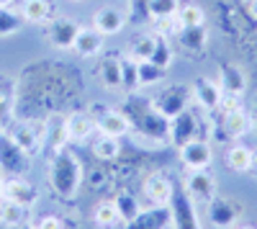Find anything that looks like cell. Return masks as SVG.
<instances>
[{
  "label": "cell",
  "instance_id": "1",
  "mask_svg": "<svg viewBox=\"0 0 257 229\" xmlns=\"http://www.w3.org/2000/svg\"><path fill=\"white\" fill-rule=\"evenodd\" d=\"M123 113H126L128 124H132V129H137L134 139H139V142L160 144V139H165L170 132V121L160 111H155V106H147L144 100H132Z\"/></svg>",
  "mask_w": 257,
  "mask_h": 229
},
{
  "label": "cell",
  "instance_id": "2",
  "mask_svg": "<svg viewBox=\"0 0 257 229\" xmlns=\"http://www.w3.org/2000/svg\"><path fill=\"white\" fill-rule=\"evenodd\" d=\"M80 178H82V170H80V160L70 152V150H57L52 155V162H49V183L52 188L62 196V198H72L80 188Z\"/></svg>",
  "mask_w": 257,
  "mask_h": 229
},
{
  "label": "cell",
  "instance_id": "3",
  "mask_svg": "<svg viewBox=\"0 0 257 229\" xmlns=\"http://www.w3.org/2000/svg\"><path fill=\"white\" fill-rule=\"evenodd\" d=\"M47 134H49V127L44 121H29V124H21V127H16L11 132V139L18 144L21 150H24L29 157L41 152V147H44V142H47Z\"/></svg>",
  "mask_w": 257,
  "mask_h": 229
},
{
  "label": "cell",
  "instance_id": "4",
  "mask_svg": "<svg viewBox=\"0 0 257 229\" xmlns=\"http://www.w3.org/2000/svg\"><path fill=\"white\" fill-rule=\"evenodd\" d=\"M173 226V209L167 203H152L149 209H142L132 221H126V229H167Z\"/></svg>",
  "mask_w": 257,
  "mask_h": 229
},
{
  "label": "cell",
  "instance_id": "5",
  "mask_svg": "<svg viewBox=\"0 0 257 229\" xmlns=\"http://www.w3.org/2000/svg\"><path fill=\"white\" fill-rule=\"evenodd\" d=\"M188 103H190V98H188V90L185 88L170 85V88H165V90L157 93V98L152 100V106H155V111H160L170 121V119H175L178 113H183L188 108Z\"/></svg>",
  "mask_w": 257,
  "mask_h": 229
},
{
  "label": "cell",
  "instance_id": "6",
  "mask_svg": "<svg viewBox=\"0 0 257 229\" xmlns=\"http://www.w3.org/2000/svg\"><path fill=\"white\" fill-rule=\"evenodd\" d=\"M170 142L180 150L183 144H188L190 139L198 137V119L190 108H185L183 113H178L175 119H170V132H167Z\"/></svg>",
  "mask_w": 257,
  "mask_h": 229
},
{
  "label": "cell",
  "instance_id": "7",
  "mask_svg": "<svg viewBox=\"0 0 257 229\" xmlns=\"http://www.w3.org/2000/svg\"><path fill=\"white\" fill-rule=\"evenodd\" d=\"M242 216V206L234 203L229 198H216L213 196L208 201V221L219 229H231L237 224V219Z\"/></svg>",
  "mask_w": 257,
  "mask_h": 229
},
{
  "label": "cell",
  "instance_id": "8",
  "mask_svg": "<svg viewBox=\"0 0 257 229\" xmlns=\"http://www.w3.org/2000/svg\"><path fill=\"white\" fill-rule=\"evenodd\" d=\"M213 160V150L211 144L203 142V139H190L188 144L180 147V162L185 165L188 170H206Z\"/></svg>",
  "mask_w": 257,
  "mask_h": 229
},
{
  "label": "cell",
  "instance_id": "9",
  "mask_svg": "<svg viewBox=\"0 0 257 229\" xmlns=\"http://www.w3.org/2000/svg\"><path fill=\"white\" fill-rule=\"evenodd\" d=\"M0 168L13 175L26 173V168H29V155L11 137H3V134H0Z\"/></svg>",
  "mask_w": 257,
  "mask_h": 229
},
{
  "label": "cell",
  "instance_id": "10",
  "mask_svg": "<svg viewBox=\"0 0 257 229\" xmlns=\"http://www.w3.org/2000/svg\"><path fill=\"white\" fill-rule=\"evenodd\" d=\"M80 26L75 24L72 18H54L47 24V36L57 49H72L75 47V39H77Z\"/></svg>",
  "mask_w": 257,
  "mask_h": 229
},
{
  "label": "cell",
  "instance_id": "11",
  "mask_svg": "<svg viewBox=\"0 0 257 229\" xmlns=\"http://www.w3.org/2000/svg\"><path fill=\"white\" fill-rule=\"evenodd\" d=\"M3 198H8V201H16V203H21V206H34L36 203V198H39V193H36V188L31 183H26V180H21V178H11V180H3Z\"/></svg>",
  "mask_w": 257,
  "mask_h": 229
},
{
  "label": "cell",
  "instance_id": "12",
  "mask_svg": "<svg viewBox=\"0 0 257 229\" xmlns=\"http://www.w3.org/2000/svg\"><path fill=\"white\" fill-rule=\"evenodd\" d=\"M193 95H196L198 100V106L206 108V111H213V108H219V103H221V85H216L213 80L208 77H198L196 82H193Z\"/></svg>",
  "mask_w": 257,
  "mask_h": 229
},
{
  "label": "cell",
  "instance_id": "13",
  "mask_svg": "<svg viewBox=\"0 0 257 229\" xmlns=\"http://www.w3.org/2000/svg\"><path fill=\"white\" fill-rule=\"evenodd\" d=\"M95 127L100 129V134H108V137H126L132 134V124H128L123 111H103L95 121Z\"/></svg>",
  "mask_w": 257,
  "mask_h": 229
},
{
  "label": "cell",
  "instance_id": "14",
  "mask_svg": "<svg viewBox=\"0 0 257 229\" xmlns=\"http://www.w3.org/2000/svg\"><path fill=\"white\" fill-rule=\"evenodd\" d=\"M188 193L196 201H201V203H208L213 196H216V183H213V178L206 170H190V175H188Z\"/></svg>",
  "mask_w": 257,
  "mask_h": 229
},
{
  "label": "cell",
  "instance_id": "15",
  "mask_svg": "<svg viewBox=\"0 0 257 229\" xmlns=\"http://www.w3.org/2000/svg\"><path fill=\"white\" fill-rule=\"evenodd\" d=\"M93 26H95L103 36H111V34H118V31L126 26V16H123L118 8H113V6H105V8L95 11Z\"/></svg>",
  "mask_w": 257,
  "mask_h": 229
},
{
  "label": "cell",
  "instance_id": "16",
  "mask_svg": "<svg viewBox=\"0 0 257 229\" xmlns=\"http://www.w3.org/2000/svg\"><path fill=\"white\" fill-rule=\"evenodd\" d=\"M219 85H221L224 93L244 95V90H247V77H244V72H242L237 65H229V62H224V65H219Z\"/></svg>",
  "mask_w": 257,
  "mask_h": 229
},
{
  "label": "cell",
  "instance_id": "17",
  "mask_svg": "<svg viewBox=\"0 0 257 229\" xmlns=\"http://www.w3.org/2000/svg\"><path fill=\"white\" fill-rule=\"evenodd\" d=\"M72 49H75L80 57H95V54H100V52H103V34H100L95 26L80 29Z\"/></svg>",
  "mask_w": 257,
  "mask_h": 229
},
{
  "label": "cell",
  "instance_id": "18",
  "mask_svg": "<svg viewBox=\"0 0 257 229\" xmlns=\"http://www.w3.org/2000/svg\"><path fill=\"white\" fill-rule=\"evenodd\" d=\"M98 77H100V82H103L108 90L123 88V82H121V57L105 54V57L98 62Z\"/></svg>",
  "mask_w": 257,
  "mask_h": 229
},
{
  "label": "cell",
  "instance_id": "19",
  "mask_svg": "<svg viewBox=\"0 0 257 229\" xmlns=\"http://www.w3.org/2000/svg\"><path fill=\"white\" fill-rule=\"evenodd\" d=\"M95 121L85 113H72L64 119V134H67V142H82L93 134Z\"/></svg>",
  "mask_w": 257,
  "mask_h": 229
},
{
  "label": "cell",
  "instance_id": "20",
  "mask_svg": "<svg viewBox=\"0 0 257 229\" xmlns=\"http://www.w3.org/2000/svg\"><path fill=\"white\" fill-rule=\"evenodd\" d=\"M144 196L152 203H170L173 201V183L162 175H149L144 180Z\"/></svg>",
  "mask_w": 257,
  "mask_h": 229
},
{
  "label": "cell",
  "instance_id": "21",
  "mask_svg": "<svg viewBox=\"0 0 257 229\" xmlns=\"http://www.w3.org/2000/svg\"><path fill=\"white\" fill-rule=\"evenodd\" d=\"M175 39H178V44L188 52H203L206 41H208V34H206V26H183V31Z\"/></svg>",
  "mask_w": 257,
  "mask_h": 229
},
{
  "label": "cell",
  "instance_id": "22",
  "mask_svg": "<svg viewBox=\"0 0 257 229\" xmlns=\"http://www.w3.org/2000/svg\"><path fill=\"white\" fill-rule=\"evenodd\" d=\"M52 6L49 0H24L21 3V18L29 24H49Z\"/></svg>",
  "mask_w": 257,
  "mask_h": 229
},
{
  "label": "cell",
  "instance_id": "23",
  "mask_svg": "<svg viewBox=\"0 0 257 229\" xmlns=\"http://www.w3.org/2000/svg\"><path fill=\"white\" fill-rule=\"evenodd\" d=\"M224 129L231 139H239L252 129V121L244 111H234V113H224Z\"/></svg>",
  "mask_w": 257,
  "mask_h": 229
},
{
  "label": "cell",
  "instance_id": "24",
  "mask_svg": "<svg viewBox=\"0 0 257 229\" xmlns=\"http://www.w3.org/2000/svg\"><path fill=\"white\" fill-rule=\"evenodd\" d=\"M249 162H252V150L244 147V144H231L229 152H226V165L234 173H247Z\"/></svg>",
  "mask_w": 257,
  "mask_h": 229
},
{
  "label": "cell",
  "instance_id": "25",
  "mask_svg": "<svg viewBox=\"0 0 257 229\" xmlns=\"http://www.w3.org/2000/svg\"><path fill=\"white\" fill-rule=\"evenodd\" d=\"M93 155L98 160H116L121 155V142L118 137H108V134H100L93 142Z\"/></svg>",
  "mask_w": 257,
  "mask_h": 229
},
{
  "label": "cell",
  "instance_id": "26",
  "mask_svg": "<svg viewBox=\"0 0 257 229\" xmlns=\"http://www.w3.org/2000/svg\"><path fill=\"white\" fill-rule=\"evenodd\" d=\"M26 206H21L16 201H8L3 198L0 201V221H3L6 226H18V224H24L26 221Z\"/></svg>",
  "mask_w": 257,
  "mask_h": 229
},
{
  "label": "cell",
  "instance_id": "27",
  "mask_svg": "<svg viewBox=\"0 0 257 229\" xmlns=\"http://www.w3.org/2000/svg\"><path fill=\"white\" fill-rule=\"evenodd\" d=\"M173 221H175V226H178V229H198L196 211H193V206H190L185 198H180V201H178V206L173 209Z\"/></svg>",
  "mask_w": 257,
  "mask_h": 229
},
{
  "label": "cell",
  "instance_id": "28",
  "mask_svg": "<svg viewBox=\"0 0 257 229\" xmlns=\"http://www.w3.org/2000/svg\"><path fill=\"white\" fill-rule=\"evenodd\" d=\"M93 219H95L98 226H105V229H108V226H116V224L121 221L118 209H116V203H113V201H100V203L95 206Z\"/></svg>",
  "mask_w": 257,
  "mask_h": 229
},
{
  "label": "cell",
  "instance_id": "29",
  "mask_svg": "<svg viewBox=\"0 0 257 229\" xmlns=\"http://www.w3.org/2000/svg\"><path fill=\"white\" fill-rule=\"evenodd\" d=\"M149 62H155L157 67L167 70L170 67V62H173V44H170V39L157 34V41H155V52L152 57H149Z\"/></svg>",
  "mask_w": 257,
  "mask_h": 229
},
{
  "label": "cell",
  "instance_id": "30",
  "mask_svg": "<svg viewBox=\"0 0 257 229\" xmlns=\"http://www.w3.org/2000/svg\"><path fill=\"white\" fill-rule=\"evenodd\" d=\"M113 203H116V209H118L121 221H132V219L142 211V206H139L137 196H132V193H118V196L113 198Z\"/></svg>",
  "mask_w": 257,
  "mask_h": 229
},
{
  "label": "cell",
  "instance_id": "31",
  "mask_svg": "<svg viewBox=\"0 0 257 229\" xmlns=\"http://www.w3.org/2000/svg\"><path fill=\"white\" fill-rule=\"evenodd\" d=\"M178 21L183 26H206V13L196 3H185L178 8Z\"/></svg>",
  "mask_w": 257,
  "mask_h": 229
},
{
  "label": "cell",
  "instance_id": "32",
  "mask_svg": "<svg viewBox=\"0 0 257 229\" xmlns=\"http://www.w3.org/2000/svg\"><path fill=\"white\" fill-rule=\"evenodd\" d=\"M147 6H149V18H170V16H175L180 3L178 0H147Z\"/></svg>",
  "mask_w": 257,
  "mask_h": 229
},
{
  "label": "cell",
  "instance_id": "33",
  "mask_svg": "<svg viewBox=\"0 0 257 229\" xmlns=\"http://www.w3.org/2000/svg\"><path fill=\"white\" fill-rule=\"evenodd\" d=\"M137 70H139V85H155L165 77V70L157 67L155 62H137Z\"/></svg>",
  "mask_w": 257,
  "mask_h": 229
},
{
  "label": "cell",
  "instance_id": "34",
  "mask_svg": "<svg viewBox=\"0 0 257 229\" xmlns=\"http://www.w3.org/2000/svg\"><path fill=\"white\" fill-rule=\"evenodd\" d=\"M24 18L21 13H16L13 8H0V36H11L21 29Z\"/></svg>",
  "mask_w": 257,
  "mask_h": 229
},
{
  "label": "cell",
  "instance_id": "35",
  "mask_svg": "<svg viewBox=\"0 0 257 229\" xmlns=\"http://www.w3.org/2000/svg\"><path fill=\"white\" fill-rule=\"evenodd\" d=\"M121 82L128 90H134L139 85V70H137L134 57H121Z\"/></svg>",
  "mask_w": 257,
  "mask_h": 229
},
{
  "label": "cell",
  "instance_id": "36",
  "mask_svg": "<svg viewBox=\"0 0 257 229\" xmlns=\"http://www.w3.org/2000/svg\"><path fill=\"white\" fill-rule=\"evenodd\" d=\"M155 41H157V36H139V39H134L132 54L128 57H134L137 62H147L149 57H152V52H155Z\"/></svg>",
  "mask_w": 257,
  "mask_h": 229
},
{
  "label": "cell",
  "instance_id": "37",
  "mask_svg": "<svg viewBox=\"0 0 257 229\" xmlns=\"http://www.w3.org/2000/svg\"><path fill=\"white\" fill-rule=\"evenodd\" d=\"M219 108L224 113H234V111H242V95H231V93H224L221 95V103Z\"/></svg>",
  "mask_w": 257,
  "mask_h": 229
},
{
  "label": "cell",
  "instance_id": "38",
  "mask_svg": "<svg viewBox=\"0 0 257 229\" xmlns=\"http://www.w3.org/2000/svg\"><path fill=\"white\" fill-rule=\"evenodd\" d=\"M128 11H132V18L134 21H147L149 18L147 0H128Z\"/></svg>",
  "mask_w": 257,
  "mask_h": 229
},
{
  "label": "cell",
  "instance_id": "39",
  "mask_svg": "<svg viewBox=\"0 0 257 229\" xmlns=\"http://www.w3.org/2000/svg\"><path fill=\"white\" fill-rule=\"evenodd\" d=\"M8 119H11V90L0 88V127H6Z\"/></svg>",
  "mask_w": 257,
  "mask_h": 229
},
{
  "label": "cell",
  "instance_id": "40",
  "mask_svg": "<svg viewBox=\"0 0 257 229\" xmlns=\"http://www.w3.org/2000/svg\"><path fill=\"white\" fill-rule=\"evenodd\" d=\"M36 229H64V224H62L59 216H44V219L39 221Z\"/></svg>",
  "mask_w": 257,
  "mask_h": 229
},
{
  "label": "cell",
  "instance_id": "41",
  "mask_svg": "<svg viewBox=\"0 0 257 229\" xmlns=\"http://www.w3.org/2000/svg\"><path fill=\"white\" fill-rule=\"evenodd\" d=\"M247 173L257 178V152H252V162H249V170H247Z\"/></svg>",
  "mask_w": 257,
  "mask_h": 229
},
{
  "label": "cell",
  "instance_id": "42",
  "mask_svg": "<svg viewBox=\"0 0 257 229\" xmlns=\"http://www.w3.org/2000/svg\"><path fill=\"white\" fill-rule=\"evenodd\" d=\"M16 3V0H0V8H11Z\"/></svg>",
  "mask_w": 257,
  "mask_h": 229
},
{
  "label": "cell",
  "instance_id": "43",
  "mask_svg": "<svg viewBox=\"0 0 257 229\" xmlns=\"http://www.w3.org/2000/svg\"><path fill=\"white\" fill-rule=\"evenodd\" d=\"M249 11H252V16L257 18V0H252V6H249Z\"/></svg>",
  "mask_w": 257,
  "mask_h": 229
},
{
  "label": "cell",
  "instance_id": "44",
  "mask_svg": "<svg viewBox=\"0 0 257 229\" xmlns=\"http://www.w3.org/2000/svg\"><path fill=\"white\" fill-rule=\"evenodd\" d=\"M11 229H34V226H26V224H18V226H11Z\"/></svg>",
  "mask_w": 257,
  "mask_h": 229
},
{
  "label": "cell",
  "instance_id": "45",
  "mask_svg": "<svg viewBox=\"0 0 257 229\" xmlns=\"http://www.w3.org/2000/svg\"><path fill=\"white\" fill-rule=\"evenodd\" d=\"M0 198H3V178H0Z\"/></svg>",
  "mask_w": 257,
  "mask_h": 229
},
{
  "label": "cell",
  "instance_id": "46",
  "mask_svg": "<svg viewBox=\"0 0 257 229\" xmlns=\"http://www.w3.org/2000/svg\"><path fill=\"white\" fill-rule=\"evenodd\" d=\"M239 229H254V226H239Z\"/></svg>",
  "mask_w": 257,
  "mask_h": 229
},
{
  "label": "cell",
  "instance_id": "47",
  "mask_svg": "<svg viewBox=\"0 0 257 229\" xmlns=\"http://www.w3.org/2000/svg\"><path fill=\"white\" fill-rule=\"evenodd\" d=\"M72 3H82V0H72Z\"/></svg>",
  "mask_w": 257,
  "mask_h": 229
},
{
  "label": "cell",
  "instance_id": "48",
  "mask_svg": "<svg viewBox=\"0 0 257 229\" xmlns=\"http://www.w3.org/2000/svg\"><path fill=\"white\" fill-rule=\"evenodd\" d=\"M0 134H3V127H0Z\"/></svg>",
  "mask_w": 257,
  "mask_h": 229
}]
</instances>
